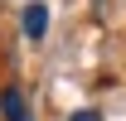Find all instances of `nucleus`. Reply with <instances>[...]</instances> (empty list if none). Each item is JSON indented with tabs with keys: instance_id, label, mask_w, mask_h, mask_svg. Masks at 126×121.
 Segmentation results:
<instances>
[{
	"instance_id": "obj_1",
	"label": "nucleus",
	"mask_w": 126,
	"mask_h": 121,
	"mask_svg": "<svg viewBox=\"0 0 126 121\" xmlns=\"http://www.w3.org/2000/svg\"><path fill=\"white\" fill-rule=\"evenodd\" d=\"M44 29H48V10L44 5H29L24 10V34L29 39H44Z\"/></svg>"
},
{
	"instance_id": "obj_2",
	"label": "nucleus",
	"mask_w": 126,
	"mask_h": 121,
	"mask_svg": "<svg viewBox=\"0 0 126 121\" xmlns=\"http://www.w3.org/2000/svg\"><path fill=\"white\" fill-rule=\"evenodd\" d=\"M0 111H5V121H24V97L15 87H5L0 92Z\"/></svg>"
},
{
	"instance_id": "obj_3",
	"label": "nucleus",
	"mask_w": 126,
	"mask_h": 121,
	"mask_svg": "<svg viewBox=\"0 0 126 121\" xmlns=\"http://www.w3.org/2000/svg\"><path fill=\"white\" fill-rule=\"evenodd\" d=\"M73 121H102L97 111H73Z\"/></svg>"
}]
</instances>
